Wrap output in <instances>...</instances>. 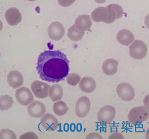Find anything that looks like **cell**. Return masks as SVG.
I'll return each instance as SVG.
<instances>
[{
  "instance_id": "obj_34",
  "label": "cell",
  "mask_w": 149,
  "mask_h": 139,
  "mask_svg": "<svg viewBox=\"0 0 149 139\" xmlns=\"http://www.w3.org/2000/svg\"><path fill=\"white\" fill-rule=\"evenodd\" d=\"M27 1H35L36 0H27Z\"/></svg>"
},
{
  "instance_id": "obj_24",
  "label": "cell",
  "mask_w": 149,
  "mask_h": 139,
  "mask_svg": "<svg viewBox=\"0 0 149 139\" xmlns=\"http://www.w3.org/2000/svg\"><path fill=\"white\" fill-rule=\"evenodd\" d=\"M81 80V76L77 73H71L69 74L67 78V82L71 86H75L79 83Z\"/></svg>"
},
{
  "instance_id": "obj_4",
  "label": "cell",
  "mask_w": 149,
  "mask_h": 139,
  "mask_svg": "<svg viewBox=\"0 0 149 139\" xmlns=\"http://www.w3.org/2000/svg\"><path fill=\"white\" fill-rule=\"evenodd\" d=\"M116 114V111L113 106L105 105L102 107L97 113V119L102 124H109L114 120Z\"/></svg>"
},
{
  "instance_id": "obj_23",
  "label": "cell",
  "mask_w": 149,
  "mask_h": 139,
  "mask_svg": "<svg viewBox=\"0 0 149 139\" xmlns=\"http://www.w3.org/2000/svg\"><path fill=\"white\" fill-rule=\"evenodd\" d=\"M14 100L9 95H2L0 96V110L6 111L12 107Z\"/></svg>"
},
{
  "instance_id": "obj_10",
  "label": "cell",
  "mask_w": 149,
  "mask_h": 139,
  "mask_svg": "<svg viewBox=\"0 0 149 139\" xmlns=\"http://www.w3.org/2000/svg\"><path fill=\"white\" fill-rule=\"evenodd\" d=\"M46 107L45 105L39 101H35L27 107L29 115L35 119L42 117L46 112Z\"/></svg>"
},
{
  "instance_id": "obj_28",
  "label": "cell",
  "mask_w": 149,
  "mask_h": 139,
  "mask_svg": "<svg viewBox=\"0 0 149 139\" xmlns=\"http://www.w3.org/2000/svg\"><path fill=\"white\" fill-rule=\"evenodd\" d=\"M109 139H124V138L121 133H114L109 136Z\"/></svg>"
},
{
  "instance_id": "obj_6",
  "label": "cell",
  "mask_w": 149,
  "mask_h": 139,
  "mask_svg": "<svg viewBox=\"0 0 149 139\" xmlns=\"http://www.w3.org/2000/svg\"><path fill=\"white\" fill-rule=\"evenodd\" d=\"M16 101L22 106H27L34 101L33 94L30 89L27 87H21L17 89L15 92Z\"/></svg>"
},
{
  "instance_id": "obj_29",
  "label": "cell",
  "mask_w": 149,
  "mask_h": 139,
  "mask_svg": "<svg viewBox=\"0 0 149 139\" xmlns=\"http://www.w3.org/2000/svg\"><path fill=\"white\" fill-rule=\"evenodd\" d=\"M143 106H145L147 109L149 110V94L146 95L143 100Z\"/></svg>"
},
{
  "instance_id": "obj_33",
  "label": "cell",
  "mask_w": 149,
  "mask_h": 139,
  "mask_svg": "<svg viewBox=\"0 0 149 139\" xmlns=\"http://www.w3.org/2000/svg\"><path fill=\"white\" fill-rule=\"evenodd\" d=\"M2 29H3V24L1 20H0V31L2 30Z\"/></svg>"
},
{
  "instance_id": "obj_3",
  "label": "cell",
  "mask_w": 149,
  "mask_h": 139,
  "mask_svg": "<svg viewBox=\"0 0 149 139\" xmlns=\"http://www.w3.org/2000/svg\"><path fill=\"white\" fill-rule=\"evenodd\" d=\"M148 46L141 40H134L129 46V54L134 59L145 58L148 53Z\"/></svg>"
},
{
  "instance_id": "obj_20",
  "label": "cell",
  "mask_w": 149,
  "mask_h": 139,
  "mask_svg": "<svg viewBox=\"0 0 149 139\" xmlns=\"http://www.w3.org/2000/svg\"><path fill=\"white\" fill-rule=\"evenodd\" d=\"M49 95L52 101L61 100L63 96V89L60 85H53L49 89Z\"/></svg>"
},
{
  "instance_id": "obj_19",
  "label": "cell",
  "mask_w": 149,
  "mask_h": 139,
  "mask_svg": "<svg viewBox=\"0 0 149 139\" xmlns=\"http://www.w3.org/2000/svg\"><path fill=\"white\" fill-rule=\"evenodd\" d=\"M118 61L112 58L108 59L106 60L102 64V71L107 75H113L118 71Z\"/></svg>"
},
{
  "instance_id": "obj_25",
  "label": "cell",
  "mask_w": 149,
  "mask_h": 139,
  "mask_svg": "<svg viewBox=\"0 0 149 139\" xmlns=\"http://www.w3.org/2000/svg\"><path fill=\"white\" fill-rule=\"evenodd\" d=\"M16 135L10 129H2L0 131V139H16Z\"/></svg>"
},
{
  "instance_id": "obj_16",
  "label": "cell",
  "mask_w": 149,
  "mask_h": 139,
  "mask_svg": "<svg viewBox=\"0 0 149 139\" xmlns=\"http://www.w3.org/2000/svg\"><path fill=\"white\" fill-rule=\"evenodd\" d=\"M116 39L120 44L123 46H129L135 40V36L129 30L122 29L117 34Z\"/></svg>"
},
{
  "instance_id": "obj_27",
  "label": "cell",
  "mask_w": 149,
  "mask_h": 139,
  "mask_svg": "<svg viewBox=\"0 0 149 139\" xmlns=\"http://www.w3.org/2000/svg\"><path fill=\"white\" fill-rule=\"evenodd\" d=\"M87 139H102V137L98 133H89L86 137Z\"/></svg>"
},
{
  "instance_id": "obj_22",
  "label": "cell",
  "mask_w": 149,
  "mask_h": 139,
  "mask_svg": "<svg viewBox=\"0 0 149 139\" xmlns=\"http://www.w3.org/2000/svg\"><path fill=\"white\" fill-rule=\"evenodd\" d=\"M69 108L66 103L64 101H59L54 103L53 106V110L55 115L62 116L65 115L68 111Z\"/></svg>"
},
{
  "instance_id": "obj_35",
  "label": "cell",
  "mask_w": 149,
  "mask_h": 139,
  "mask_svg": "<svg viewBox=\"0 0 149 139\" xmlns=\"http://www.w3.org/2000/svg\"><path fill=\"white\" fill-rule=\"evenodd\" d=\"M0 57H1V53H0Z\"/></svg>"
},
{
  "instance_id": "obj_21",
  "label": "cell",
  "mask_w": 149,
  "mask_h": 139,
  "mask_svg": "<svg viewBox=\"0 0 149 139\" xmlns=\"http://www.w3.org/2000/svg\"><path fill=\"white\" fill-rule=\"evenodd\" d=\"M85 34L84 31H81L78 30L74 25L69 28L68 30V38L73 41H79L82 39Z\"/></svg>"
},
{
  "instance_id": "obj_1",
  "label": "cell",
  "mask_w": 149,
  "mask_h": 139,
  "mask_svg": "<svg viewBox=\"0 0 149 139\" xmlns=\"http://www.w3.org/2000/svg\"><path fill=\"white\" fill-rule=\"evenodd\" d=\"M36 69L42 80L58 83L67 77L69 61L60 50H46L39 55Z\"/></svg>"
},
{
  "instance_id": "obj_9",
  "label": "cell",
  "mask_w": 149,
  "mask_h": 139,
  "mask_svg": "<svg viewBox=\"0 0 149 139\" xmlns=\"http://www.w3.org/2000/svg\"><path fill=\"white\" fill-rule=\"evenodd\" d=\"M47 33L50 39L58 41L64 36L65 29L61 22H53L48 27Z\"/></svg>"
},
{
  "instance_id": "obj_2",
  "label": "cell",
  "mask_w": 149,
  "mask_h": 139,
  "mask_svg": "<svg viewBox=\"0 0 149 139\" xmlns=\"http://www.w3.org/2000/svg\"><path fill=\"white\" fill-rule=\"evenodd\" d=\"M149 118V110L144 106L132 108L128 114L129 122L134 125H138Z\"/></svg>"
},
{
  "instance_id": "obj_32",
  "label": "cell",
  "mask_w": 149,
  "mask_h": 139,
  "mask_svg": "<svg viewBox=\"0 0 149 139\" xmlns=\"http://www.w3.org/2000/svg\"><path fill=\"white\" fill-rule=\"evenodd\" d=\"M146 139H149V128L146 132Z\"/></svg>"
},
{
  "instance_id": "obj_11",
  "label": "cell",
  "mask_w": 149,
  "mask_h": 139,
  "mask_svg": "<svg viewBox=\"0 0 149 139\" xmlns=\"http://www.w3.org/2000/svg\"><path fill=\"white\" fill-rule=\"evenodd\" d=\"M59 122L57 119L51 113L44 115L41 119V125L47 131H54L58 127Z\"/></svg>"
},
{
  "instance_id": "obj_7",
  "label": "cell",
  "mask_w": 149,
  "mask_h": 139,
  "mask_svg": "<svg viewBox=\"0 0 149 139\" xmlns=\"http://www.w3.org/2000/svg\"><path fill=\"white\" fill-rule=\"evenodd\" d=\"M50 88V86L47 83L40 80L34 81L31 85V91L35 97L40 99L47 97Z\"/></svg>"
},
{
  "instance_id": "obj_18",
  "label": "cell",
  "mask_w": 149,
  "mask_h": 139,
  "mask_svg": "<svg viewBox=\"0 0 149 139\" xmlns=\"http://www.w3.org/2000/svg\"><path fill=\"white\" fill-rule=\"evenodd\" d=\"M79 86L83 92L90 93L93 92L95 90L97 83L94 78L91 77H86L81 80Z\"/></svg>"
},
{
  "instance_id": "obj_8",
  "label": "cell",
  "mask_w": 149,
  "mask_h": 139,
  "mask_svg": "<svg viewBox=\"0 0 149 139\" xmlns=\"http://www.w3.org/2000/svg\"><path fill=\"white\" fill-rule=\"evenodd\" d=\"M91 103L86 96H83L77 100L75 104V113L79 118H84L91 110Z\"/></svg>"
},
{
  "instance_id": "obj_15",
  "label": "cell",
  "mask_w": 149,
  "mask_h": 139,
  "mask_svg": "<svg viewBox=\"0 0 149 139\" xmlns=\"http://www.w3.org/2000/svg\"><path fill=\"white\" fill-rule=\"evenodd\" d=\"M109 19V11L106 7H99L91 13V19L95 22H103L106 24Z\"/></svg>"
},
{
  "instance_id": "obj_31",
  "label": "cell",
  "mask_w": 149,
  "mask_h": 139,
  "mask_svg": "<svg viewBox=\"0 0 149 139\" xmlns=\"http://www.w3.org/2000/svg\"><path fill=\"white\" fill-rule=\"evenodd\" d=\"M95 1L97 3H100L101 4V3H104L106 1V0H95Z\"/></svg>"
},
{
  "instance_id": "obj_12",
  "label": "cell",
  "mask_w": 149,
  "mask_h": 139,
  "mask_svg": "<svg viewBox=\"0 0 149 139\" xmlns=\"http://www.w3.org/2000/svg\"><path fill=\"white\" fill-rule=\"evenodd\" d=\"M5 16L7 23L10 26H16L20 23L22 20V15L19 10L15 7H12L7 10Z\"/></svg>"
},
{
  "instance_id": "obj_13",
  "label": "cell",
  "mask_w": 149,
  "mask_h": 139,
  "mask_svg": "<svg viewBox=\"0 0 149 139\" xmlns=\"http://www.w3.org/2000/svg\"><path fill=\"white\" fill-rule=\"evenodd\" d=\"M109 11V19L106 24H111L121 18L123 14V8L118 4H110L106 6Z\"/></svg>"
},
{
  "instance_id": "obj_5",
  "label": "cell",
  "mask_w": 149,
  "mask_h": 139,
  "mask_svg": "<svg viewBox=\"0 0 149 139\" xmlns=\"http://www.w3.org/2000/svg\"><path fill=\"white\" fill-rule=\"evenodd\" d=\"M116 92L120 99L126 102L132 101L135 96V92L134 87L129 83L126 82L120 83L117 86Z\"/></svg>"
},
{
  "instance_id": "obj_14",
  "label": "cell",
  "mask_w": 149,
  "mask_h": 139,
  "mask_svg": "<svg viewBox=\"0 0 149 139\" xmlns=\"http://www.w3.org/2000/svg\"><path fill=\"white\" fill-rule=\"evenodd\" d=\"M24 77L22 74L17 71L10 72L7 75V82L10 86L16 89L24 84Z\"/></svg>"
},
{
  "instance_id": "obj_17",
  "label": "cell",
  "mask_w": 149,
  "mask_h": 139,
  "mask_svg": "<svg viewBox=\"0 0 149 139\" xmlns=\"http://www.w3.org/2000/svg\"><path fill=\"white\" fill-rule=\"evenodd\" d=\"M75 27L81 31H86L92 26V22L91 18L88 15H81L77 17L75 20Z\"/></svg>"
},
{
  "instance_id": "obj_30",
  "label": "cell",
  "mask_w": 149,
  "mask_h": 139,
  "mask_svg": "<svg viewBox=\"0 0 149 139\" xmlns=\"http://www.w3.org/2000/svg\"><path fill=\"white\" fill-rule=\"evenodd\" d=\"M145 25L149 29V13L146 16L145 19Z\"/></svg>"
},
{
  "instance_id": "obj_26",
  "label": "cell",
  "mask_w": 149,
  "mask_h": 139,
  "mask_svg": "<svg viewBox=\"0 0 149 139\" xmlns=\"http://www.w3.org/2000/svg\"><path fill=\"white\" fill-rule=\"evenodd\" d=\"M76 0H58L59 4L62 7H67L71 6Z\"/></svg>"
}]
</instances>
